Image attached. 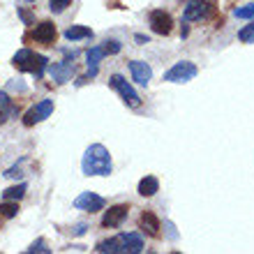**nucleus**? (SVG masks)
I'll return each mask as SVG.
<instances>
[{
	"label": "nucleus",
	"mask_w": 254,
	"mask_h": 254,
	"mask_svg": "<svg viewBox=\"0 0 254 254\" xmlns=\"http://www.w3.org/2000/svg\"><path fill=\"white\" fill-rule=\"evenodd\" d=\"M95 250L109 254H139L143 252V238L139 234H121L109 241H100Z\"/></svg>",
	"instance_id": "obj_2"
},
{
	"label": "nucleus",
	"mask_w": 254,
	"mask_h": 254,
	"mask_svg": "<svg viewBox=\"0 0 254 254\" xmlns=\"http://www.w3.org/2000/svg\"><path fill=\"white\" fill-rule=\"evenodd\" d=\"M16 12H19V16H21V21H23V23H26V26H33V14H28L26 9H16Z\"/></svg>",
	"instance_id": "obj_26"
},
{
	"label": "nucleus",
	"mask_w": 254,
	"mask_h": 254,
	"mask_svg": "<svg viewBox=\"0 0 254 254\" xmlns=\"http://www.w3.org/2000/svg\"><path fill=\"white\" fill-rule=\"evenodd\" d=\"M127 213H129V206L125 203H118V206H111L102 217V227L104 229H118L123 222L127 220Z\"/></svg>",
	"instance_id": "obj_11"
},
{
	"label": "nucleus",
	"mask_w": 254,
	"mask_h": 254,
	"mask_svg": "<svg viewBox=\"0 0 254 254\" xmlns=\"http://www.w3.org/2000/svg\"><path fill=\"white\" fill-rule=\"evenodd\" d=\"M109 86L114 88L116 93L123 97V102H125L129 109H139L141 107V97L139 93L132 88V83L123 76V74H111V79H109Z\"/></svg>",
	"instance_id": "obj_4"
},
{
	"label": "nucleus",
	"mask_w": 254,
	"mask_h": 254,
	"mask_svg": "<svg viewBox=\"0 0 254 254\" xmlns=\"http://www.w3.org/2000/svg\"><path fill=\"white\" fill-rule=\"evenodd\" d=\"M56 37H58V30H56L54 21H42L28 33L26 40H33L35 44H42V47H54Z\"/></svg>",
	"instance_id": "obj_5"
},
{
	"label": "nucleus",
	"mask_w": 254,
	"mask_h": 254,
	"mask_svg": "<svg viewBox=\"0 0 254 254\" xmlns=\"http://www.w3.org/2000/svg\"><path fill=\"white\" fill-rule=\"evenodd\" d=\"M238 40L245 42V44H252L254 42V21L252 23H248V26H243L241 30H238Z\"/></svg>",
	"instance_id": "obj_20"
},
{
	"label": "nucleus",
	"mask_w": 254,
	"mask_h": 254,
	"mask_svg": "<svg viewBox=\"0 0 254 254\" xmlns=\"http://www.w3.org/2000/svg\"><path fill=\"white\" fill-rule=\"evenodd\" d=\"M26 2H35V0H26Z\"/></svg>",
	"instance_id": "obj_32"
},
{
	"label": "nucleus",
	"mask_w": 254,
	"mask_h": 254,
	"mask_svg": "<svg viewBox=\"0 0 254 254\" xmlns=\"http://www.w3.org/2000/svg\"><path fill=\"white\" fill-rule=\"evenodd\" d=\"M167 229H169V238H171V241H176V238H178V234L174 231V224H171V222H167Z\"/></svg>",
	"instance_id": "obj_29"
},
{
	"label": "nucleus",
	"mask_w": 254,
	"mask_h": 254,
	"mask_svg": "<svg viewBox=\"0 0 254 254\" xmlns=\"http://www.w3.org/2000/svg\"><path fill=\"white\" fill-rule=\"evenodd\" d=\"M12 65L21 72L35 74V79H42L44 69H49V58L42 54H35L33 49H19L12 58Z\"/></svg>",
	"instance_id": "obj_3"
},
{
	"label": "nucleus",
	"mask_w": 254,
	"mask_h": 254,
	"mask_svg": "<svg viewBox=\"0 0 254 254\" xmlns=\"http://www.w3.org/2000/svg\"><path fill=\"white\" fill-rule=\"evenodd\" d=\"M0 109L7 114V118H14V116L19 114V109L14 107V102L9 100V95H7L5 90H0Z\"/></svg>",
	"instance_id": "obj_19"
},
{
	"label": "nucleus",
	"mask_w": 254,
	"mask_h": 254,
	"mask_svg": "<svg viewBox=\"0 0 254 254\" xmlns=\"http://www.w3.org/2000/svg\"><path fill=\"white\" fill-rule=\"evenodd\" d=\"M129 72H132V79L139 83V86H148L150 79H153V69L150 65L143 61H132L129 63Z\"/></svg>",
	"instance_id": "obj_13"
},
{
	"label": "nucleus",
	"mask_w": 254,
	"mask_h": 254,
	"mask_svg": "<svg viewBox=\"0 0 254 254\" xmlns=\"http://www.w3.org/2000/svg\"><path fill=\"white\" fill-rule=\"evenodd\" d=\"M69 5H72V0H49V9H51L54 14L65 12Z\"/></svg>",
	"instance_id": "obj_23"
},
{
	"label": "nucleus",
	"mask_w": 254,
	"mask_h": 254,
	"mask_svg": "<svg viewBox=\"0 0 254 254\" xmlns=\"http://www.w3.org/2000/svg\"><path fill=\"white\" fill-rule=\"evenodd\" d=\"M81 171L83 176H109L111 174V155L102 143H93L83 153L81 160Z\"/></svg>",
	"instance_id": "obj_1"
},
{
	"label": "nucleus",
	"mask_w": 254,
	"mask_h": 254,
	"mask_svg": "<svg viewBox=\"0 0 254 254\" xmlns=\"http://www.w3.org/2000/svg\"><path fill=\"white\" fill-rule=\"evenodd\" d=\"M102 49H104V54L114 56V54H118V51H121V42H116V40H107Z\"/></svg>",
	"instance_id": "obj_24"
},
{
	"label": "nucleus",
	"mask_w": 254,
	"mask_h": 254,
	"mask_svg": "<svg viewBox=\"0 0 254 254\" xmlns=\"http://www.w3.org/2000/svg\"><path fill=\"white\" fill-rule=\"evenodd\" d=\"M51 114H54V100H42V102H37L33 109H28L26 111V116H23V125L33 127V125H37V123L47 121Z\"/></svg>",
	"instance_id": "obj_8"
},
{
	"label": "nucleus",
	"mask_w": 254,
	"mask_h": 254,
	"mask_svg": "<svg viewBox=\"0 0 254 254\" xmlns=\"http://www.w3.org/2000/svg\"><path fill=\"white\" fill-rule=\"evenodd\" d=\"M7 121H9V118H7V114H5V111H2V109H0V125H5Z\"/></svg>",
	"instance_id": "obj_30"
},
{
	"label": "nucleus",
	"mask_w": 254,
	"mask_h": 254,
	"mask_svg": "<svg viewBox=\"0 0 254 254\" xmlns=\"http://www.w3.org/2000/svg\"><path fill=\"white\" fill-rule=\"evenodd\" d=\"M134 40L139 42V44H143V42H148V37H143V35H136V37H134Z\"/></svg>",
	"instance_id": "obj_31"
},
{
	"label": "nucleus",
	"mask_w": 254,
	"mask_h": 254,
	"mask_svg": "<svg viewBox=\"0 0 254 254\" xmlns=\"http://www.w3.org/2000/svg\"><path fill=\"white\" fill-rule=\"evenodd\" d=\"M157 192H160V181H157L155 176H146V178H141L139 181V194L141 196H155Z\"/></svg>",
	"instance_id": "obj_16"
},
{
	"label": "nucleus",
	"mask_w": 254,
	"mask_h": 254,
	"mask_svg": "<svg viewBox=\"0 0 254 254\" xmlns=\"http://www.w3.org/2000/svg\"><path fill=\"white\" fill-rule=\"evenodd\" d=\"M139 227L146 231L148 236H153V238H160V229H162V224H160V220L155 217V213H150V210H146V213H141V217H139Z\"/></svg>",
	"instance_id": "obj_15"
},
{
	"label": "nucleus",
	"mask_w": 254,
	"mask_h": 254,
	"mask_svg": "<svg viewBox=\"0 0 254 254\" xmlns=\"http://www.w3.org/2000/svg\"><path fill=\"white\" fill-rule=\"evenodd\" d=\"M104 206H107L104 196H100V194H95V192H81L79 196L74 199V208L86 210V213H90V215L104 210Z\"/></svg>",
	"instance_id": "obj_10"
},
{
	"label": "nucleus",
	"mask_w": 254,
	"mask_h": 254,
	"mask_svg": "<svg viewBox=\"0 0 254 254\" xmlns=\"http://www.w3.org/2000/svg\"><path fill=\"white\" fill-rule=\"evenodd\" d=\"M93 37V30L86 26H72L65 30V40L69 42H79V40H90Z\"/></svg>",
	"instance_id": "obj_17"
},
{
	"label": "nucleus",
	"mask_w": 254,
	"mask_h": 254,
	"mask_svg": "<svg viewBox=\"0 0 254 254\" xmlns=\"http://www.w3.org/2000/svg\"><path fill=\"white\" fill-rule=\"evenodd\" d=\"M213 12H215L213 2H208V0H190L188 5H185V9H183V21L192 23V21L208 19Z\"/></svg>",
	"instance_id": "obj_7"
},
{
	"label": "nucleus",
	"mask_w": 254,
	"mask_h": 254,
	"mask_svg": "<svg viewBox=\"0 0 254 254\" xmlns=\"http://www.w3.org/2000/svg\"><path fill=\"white\" fill-rule=\"evenodd\" d=\"M148 23L153 28V33L162 35V37L171 35V30H174V19H171V14L164 12V9H153L150 16H148Z\"/></svg>",
	"instance_id": "obj_9"
},
{
	"label": "nucleus",
	"mask_w": 254,
	"mask_h": 254,
	"mask_svg": "<svg viewBox=\"0 0 254 254\" xmlns=\"http://www.w3.org/2000/svg\"><path fill=\"white\" fill-rule=\"evenodd\" d=\"M26 190H28L26 183H19V185H14V188H7L5 192H2V201H21L26 196Z\"/></svg>",
	"instance_id": "obj_18"
},
{
	"label": "nucleus",
	"mask_w": 254,
	"mask_h": 254,
	"mask_svg": "<svg viewBox=\"0 0 254 254\" xmlns=\"http://www.w3.org/2000/svg\"><path fill=\"white\" fill-rule=\"evenodd\" d=\"M86 229H88V224H76V227L72 229V234L74 236H83L86 234Z\"/></svg>",
	"instance_id": "obj_27"
},
{
	"label": "nucleus",
	"mask_w": 254,
	"mask_h": 254,
	"mask_svg": "<svg viewBox=\"0 0 254 254\" xmlns=\"http://www.w3.org/2000/svg\"><path fill=\"white\" fill-rule=\"evenodd\" d=\"M72 61H63V63H56V65H49V74H51V79H54L56 83H67V81L74 76V63Z\"/></svg>",
	"instance_id": "obj_12"
},
{
	"label": "nucleus",
	"mask_w": 254,
	"mask_h": 254,
	"mask_svg": "<svg viewBox=\"0 0 254 254\" xmlns=\"http://www.w3.org/2000/svg\"><path fill=\"white\" fill-rule=\"evenodd\" d=\"M28 252H42V254H49L51 250H49V248H47V243H44V241L40 238V241H35L33 245L28 248Z\"/></svg>",
	"instance_id": "obj_25"
},
{
	"label": "nucleus",
	"mask_w": 254,
	"mask_h": 254,
	"mask_svg": "<svg viewBox=\"0 0 254 254\" xmlns=\"http://www.w3.org/2000/svg\"><path fill=\"white\" fill-rule=\"evenodd\" d=\"M9 88H12V90H21V93L26 90V86H23V83H19V81H12V83H9Z\"/></svg>",
	"instance_id": "obj_28"
},
{
	"label": "nucleus",
	"mask_w": 254,
	"mask_h": 254,
	"mask_svg": "<svg viewBox=\"0 0 254 254\" xmlns=\"http://www.w3.org/2000/svg\"><path fill=\"white\" fill-rule=\"evenodd\" d=\"M104 56H107V54H104V49H102V47H93L90 51H88L86 58H88V69H90V72H88V76L79 79V83H86L88 79L97 76V67H100V61L104 58Z\"/></svg>",
	"instance_id": "obj_14"
},
{
	"label": "nucleus",
	"mask_w": 254,
	"mask_h": 254,
	"mask_svg": "<svg viewBox=\"0 0 254 254\" xmlns=\"http://www.w3.org/2000/svg\"><path fill=\"white\" fill-rule=\"evenodd\" d=\"M234 16H236V19H252V16H254V2H250V5H243V7H236V9H234Z\"/></svg>",
	"instance_id": "obj_22"
},
{
	"label": "nucleus",
	"mask_w": 254,
	"mask_h": 254,
	"mask_svg": "<svg viewBox=\"0 0 254 254\" xmlns=\"http://www.w3.org/2000/svg\"><path fill=\"white\" fill-rule=\"evenodd\" d=\"M196 74H199V67L194 65L192 61H181L164 74V81H169V83H188Z\"/></svg>",
	"instance_id": "obj_6"
},
{
	"label": "nucleus",
	"mask_w": 254,
	"mask_h": 254,
	"mask_svg": "<svg viewBox=\"0 0 254 254\" xmlns=\"http://www.w3.org/2000/svg\"><path fill=\"white\" fill-rule=\"evenodd\" d=\"M16 213H19V203L16 201H5L0 206V215L2 217H16Z\"/></svg>",
	"instance_id": "obj_21"
}]
</instances>
